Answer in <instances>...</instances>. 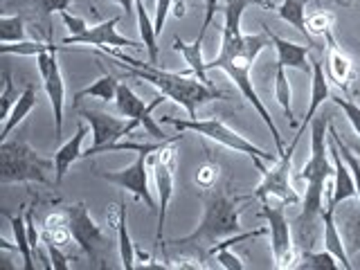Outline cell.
<instances>
[{
  "label": "cell",
  "instance_id": "cell-1",
  "mask_svg": "<svg viewBox=\"0 0 360 270\" xmlns=\"http://www.w3.org/2000/svg\"><path fill=\"white\" fill-rule=\"evenodd\" d=\"M329 117H315L311 122V155L297 174L307 183L302 196V212L292 221L295 243L300 250H307L322 239V214H324V187L333 183V160L329 162Z\"/></svg>",
  "mask_w": 360,
  "mask_h": 270
},
{
  "label": "cell",
  "instance_id": "cell-2",
  "mask_svg": "<svg viewBox=\"0 0 360 270\" xmlns=\"http://www.w3.org/2000/svg\"><path fill=\"white\" fill-rule=\"evenodd\" d=\"M270 41V34L262 32V34H243V32H230V30H221V48L219 54L214 56L212 61H205V70H223L228 75L234 86L239 88V93L243 95V99L248 104H252V108L259 112V117L264 120V124L268 127L270 135H273L277 153L281 155L286 151L284 146V138H281L279 129L275 127L273 115L268 112L266 104L259 99L257 90L252 86V65L257 61V56L262 54Z\"/></svg>",
  "mask_w": 360,
  "mask_h": 270
},
{
  "label": "cell",
  "instance_id": "cell-3",
  "mask_svg": "<svg viewBox=\"0 0 360 270\" xmlns=\"http://www.w3.org/2000/svg\"><path fill=\"white\" fill-rule=\"evenodd\" d=\"M106 56H112V59H117L120 68L127 70L129 77H138V79H144V82H149L153 88H158L160 93L176 101L178 106H183L187 110L189 117H196V110L200 104H207V101H214V99H223L225 93L217 90L212 84H205L200 82L196 75H187V72H172V70H162V68H158L153 63H144V61H138V59H131L124 52H120L117 48H110L104 52Z\"/></svg>",
  "mask_w": 360,
  "mask_h": 270
},
{
  "label": "cell",
  "instance_id": "cell-4",
  "mask_svg": "<svg viewBox=\"0 0 360 270\" xmlns=\"http://www.w3.org/2000/svg\"><path fill=\"white\" fill-rule=\"evenodd\" d=\"M248 198H232L225 189H205L202 194V219L194 232L169 241V245L180 250H191L196 255H212L214 245L241 232V202Z\"/></svg>",
  "mask_w": 360,
  "mask_h": 270
},
{
  "label": "cell",
  "instance_id": "cell-5",
  "mask_svg": "<svg viewBox=\"0 0 360 270\" xmlns=\"http://www.w3.org/2000/svg\"><path fill=\"white\" fill-rule=\"evenodd\" d=\"M50 172H54V158H43L32 149L25 138H7L0 142V183H39L52 185Z\"/></svg>",
  "mask_w": 360,
  "mask_h": 270
},
{
  "label": "cell",
  "instance_id": "cell-6",
  "mask_svg": "<svg viewBox=\"0 0 360 270\" xmlns=\"http://www.w3.org/2000/svg\"><path fill=\"white\" fill-rule=\"evenodd\" d=\"M162 122L172 124L174 129H178L180 133L191 131V133H198L202 138H207L212 142H217L225 149H230L234 153H243L252 160V165L259 169V174L266 172V162L273 165L275 162V155L273 153H266L264 149H259L257 144H252L250 140H245L241 133H236L234 129H230L228 124L221 122L219 117H205V120H198V117H189V120H178L167 115L162 117Z\"/></svg>",
  "mask_w": 360,
  "mask_h": 270
},
{
  "label": "cell",
  "instance_id": "cell-7",
  "mask_svg": "<svg viewBox=\"0 0 360 270\" xmlns=\"http://www.w3.org/2000/svg\"><path fill=\"white\" fill-rule=\"evenodd\" d=\"M183 133L174 135L158 151L149 155V167L153 174V183L158 191V230H155V245L153 252L162 245V230H165V221H167V212H169V202L174 198V185H176V142H180Z\"/></svg>",
  "mask_w": 360,
  "mask_h": 270
},
{
  "label": "cell",
  "instance_id": "cell-8",
  "mask_svg": "<svg viewBox=\"0 0 360 270\" xmlns=\"http://www.w3.org/2000/svg\"><path fill=\"white\" fill-rule=\"evenodd\" d=\"M286 202H270V198L262 200V210L259 217L268 223V234H270V250H273V266L277 270H288L297 266V243L292 241V230L286 217Z\"/></svg>",
  "mask_w": 360,
  "mask_h": 270
},
{
  "label": "cell",
  "instance_id": "cell-9",
  "mask_svg": "<svg viewBox=\"0 0 360 270\" xmlns=\"http://www.w3.org/2000/svg\"><path fill=\"white\" fill-rule=\"evenodd\" d=\"M90 129H93V146L84 151V158L90 155H97V153H108L112 149V144H117L122 138L131 135L135 129H140V122L138 120H120L115 115L104 110H97V108H82L79 110Z\"/></svg>",
  "mask_w": 360,
  "mask_h": 270
},
{
  "label": "cell",
  "instance_id": "cell-10",
  "mask_svg": "<svg viewBox=\"0 0 360 270\" xmlns=\"http://www.w3.org/2000/svg\"><path fill=\"white\" fill-rule=\"evenodd\" d=\"M292 153H295V146H288V149L279 155V160H275L266 172L262 174V183L257 185L255 196L259 200L266 198H279L286 205H297L302 202L300 189L292 185Z\"/></svg>",
  "mask_w": 360,
  "mask_h": 270
},
{
  "label": "cell",
  "instance_id": "cell-11",
  "mask_svg": "<svg viewBox=\"0 0 360 270\" xmlns=\"http://www.w3.org/2000/svg\"><path fill=\"white\" fill-rule=\"evenodd\" d=\"M68 212V223H70V230L75 236V243L79 245V250L86 252L97 266L104 262V250H106V230L93 221V217L88 214V207L84 202H75V205L65 207Z\"/></svg>",
  "mask_w": 360,
  "mask_h": 270
},
{
  "label": "cell",
  "instance_id": "cell-12",
  "mask_svg": "<svg viewBox=\"0 0 360 270\" xmlns=\"http://www.w3.org/2000/svg\"><path fill=\"white\" fill-rule=\"evenodd\" d=\"M63 48L65 45L45 50L37 56V68H39L41 82H43V90H45V95H48L50 104H52V112H54L56 138H61V133H63V110H65V82H63V75L59 68V56H56V52Z\"/></svg>",
  "mask_w": 360,
  "mask_h": 270
},
{
  "label": "cell",
  "instance_id": "cell-13",
  "mask_svg": "<svg viewBox=\"0 0 360 270\" xmlns=\"http://www.w3.org/2000/svg\"><path fill=\"white\" fill-rule=\"evenodd\" d=\"M149 155L151 153H138V158L124 169H115V172H97L99 178L108 180V183L117 185L122 189H127L129 194H133L138 200H144L146 207L151 212H155V202L151 196V189H149V172H146V165H149Z\"/></svg>",
  "mask_w": 360,
  "mask_h": 270
},
{
  "label": "cell",
  "instance_id": "cell-14",
  "mask_svg": "<svg viewBox=\"0 0 360 270\" xmlns=\"http://www.w3.org/2000/svg\"><path fill=\"white\" fill-rule=\"evenodd\" d=\"M165 99H167V97L160 93V95H155V97H153L151 104H144V101L133 93V88H131V86L120 84V88H117V97H115V106H117V110L122 112L124 117L138 120V122H140V129H144L146 135H151L153 140L165 142V140H169V138H167V133H165L160 127H158L155 120L151 117V115H153V110H155L158 106H160Z\"/></svg>",
  "mask_w": 360,
  "mask_h": 270
},
{
  "label": "cell",
  "instance_id": "cell-15",
  "mask_svg": "<svg viewBox=\"0 0 360 270\" xmlns=\"http://www.w3.org/2000/svg\"><path fill=\"white\" fill-rule=\"evenodd\" d=\"M122 20V16H115L110 20L104 22H97V25H88L82 34L77 37H65L63 45L70 48V45H93V48L106 52L110 48H117V50H142L144 43L142 41H131L127 37H122L117 32V22Z\"/></svg>",
  "mask_w": 360,
  "mask_h": 270
},
{
  "label": "cell",
  "instance_id": "cell-16",
  "mask_svg": "<svg viewBox=\"0 0 360 270\" xmlns=\"http://www.w3.org/2000/svg\"><path fill=\"white\" fill-rule=\"evenodd\" d=\"M329 153H331V160H333V194L331 200L326 205L331 207H340L345 200H352L358 198V189H356V180L349 165L345 162V158L338 151V144L335 140L329 135Z\"/></svg>",
  "mask_w": 360,
  "mask_h": 270
},
{
  "label": "cell",
  "instance_id": "cell-17",
  "mask_svg": "<svg viewBox=\"0 0 360 270\" xmlns=\"http://www.w3.org/2000/svg\"><path fill=\"white\" fill-rule=\"evenodd\" d=\"M326 41V56H324V72L329 77V82H333L338 88H342L345 93H349V82L354 77V61L340 45L335 43V37L329 34L324 37Z\"/></svg>",
  "mask_w": 360,
  "mask_h": 270
},
{
  "label": "cell",
  "instance_id": "cell-18",
  "mask_svg": "<svg viewBox=\"0 0 360 270\" xmlns=\"http://www.w3.org/2000/svg\"><path fill=\"white\" fill-rule=\"evenodd\" d=\"M311 65H313V72H311V104L304 112V120H302V127H300V135H295V140L290 142V146H297L302 133L307 127H311V122L315 120V112L320 110V106L324 104L326 99H331V88H329V77L324 72V63L320 59L311 56Z\"/></svg>",
  "mask_w": 360,
  "mask_h": 270
},
{
  "label": "cell",
  "instance_id": "cell-19",
  "mask_svg": "<svg viewBox=\"0 0 360 270\" xmlns=\"http://www.w3.org/2000/svg\"><path fill=\"white\" fill-rule=\"evenodd\" d=\"M270 41H273L275 50H277V65H284L288 70H300V72H313L311 65V45H302V43H292L288 39L277 37L275 32H268Z\"/></svg>",
  "mask_w": 360,
  "mask_h": 270
},
{
  "label": "cell",
  "instance_id": "cell-20",
  "mask_svg": "<svg viewBox=\"0 0 360 270\" xmlns=\"http://www.w3.org/2000/svg\"><path fill=\"white\" fill-rule=\"evenodd\" d=\"M108 219V228L117 230V245H120V259H122V268H135V257H138V248L131 241V234L127 228V207L122 202L110 205L106 212Z\"/></svg>",
  "mask_w": 360,
  "mask_h": 270
},
{
  "label": "cell",
  "instance_id": "cell-21",
  "mask_svg": "<svg viewBox=\"0 0 360 270\" xmlns=\"http://www.w3.org/2000/svg\"><path fill=\"white\" fill-rule=\"evenodd\" d=\"M322 243L324 250H329L338 257V262L342 264L345 270H352V257H349L347 248H345V239L340 234V228H338L335 221V207L326 205L324 214H322Z\"/></svg>",
  "mask_w": 360,
  "mask_h": 270
},
{
  "label": "cell",
  "instance_id": "cell-22",
  "mask_svg": "<svg viewBox=\"0 0 360 270\" xmlns=\"http://www.w3.org/2000/svg\"><path fill=\"white\" fill-rule=\"evenodd\" d=\"M88 129L84 124H79L75 135L65 144L59 146V151L54 153V185H59L63 176L68 174V169H70L77 160H82L84 158V151H82V144H84V138H86Z\"/></svg>",
  "mask_w": 360,
  "mask_h": 270
},
{
  "label": "cell",
  "instance_id": "cell-23",
  "mask_svg": "<svg viewBox=\"0 0 360 270\" xmlns=\"http://www.w3.org/2000/svg\"><path fill=\"white\" fill-rule=\"evenodd\" d=\"M347 205L342 207L340 214V234L345 239V248L349 257H354L360 252V200L352 198V200H345ZM338 221V219H335Z\"/></svg>",
  "mask_w": 360,
  "mask_h": 270
},
{
  "label": "cell",
  "instance_id": "cell-24",
  "mask_svg": "<svg viewBox=\"0 0 360 270\" xmlns=\"http://www.w3.org/2000/svg\"><path fill=\"white\" fill-rule=\"evenodd\" d=\"M37 104H39V93H37V88H34L32 84H27L25 88H22V93L18 95L16 104L11 106L9 115L3 120V131H0V142L7 140L14 129H18V124H20L22 120H25L34 108H37Z\"/></svg>",
  "mask_w": 360,
  "mask_h": 270
},
{
  "label": "cell",
  "instance_id": "cell-25",
  "mask_svg": "<svg viewBox=\"0 0 360 270\" xmlns=\"http://www.w3.org/2000/svg\"><path fill=\"white\" fill-rule=\"evenodd\" d=\"M41 239L43 243H54L59 248H65L72 245L75 236H72V230H70V223H68V212H54V214H48L43 221V230H41Z\"/></svg>",
  "mask_w": 360,
  "mask_h": 270
},
{
  "label": "cell",
  "instance_id": "cell-26",
  "mask_svg": "<svg viewBox=\"0 0 360 270\" xmlns=\"http://www.w3.org/2000/svg\"><path fill=\"white\" fill-rule=\"evenodd\" d=\"M3 217L11 223V230H14V245H16V255L20 257L22 268L34 270V250L30 243V230H27V214L22 217V212L18 214H9L3 212Z\"/></svg>",
  "mask_w": 360,
  "mask_h": 270
},
{
  "label": "cell",
  "instance_id": "cell-27",
  "mask_svg": "<svg viewBox=\"0 0 360 270\" xmlns=\"http://www.w3.org/2000/svg\"><path fill=\"white\" fill-rule=\"evenodd\" d=\"M277 16L288 22V25L295 27L302 37H307L309 43L313 45V48H318L315 45V41L311 39V34L307 30V0H281V3L277 5Z\"/></svg>",
  "mask_w": 360,
  "mask_h": 270
},
{
  "label": "cell",
  "instance_id": "cell-28",
  "mask_svg": "<svg viewBox=\"0 0 360 270\" xmlns=\"http://www.w3.org/2000/svg\"><path fill=\"white\" fill-rule=\"evenodd\" d=\"M174 52L178 54H183V59L189 68V72L191 75H196L200 82H205L210 84V79H207V70H205V59H202V43L194 41V43H185L183 39H174Z\"/></svg>",
  "mask_w": 360,
  "mask_h": 270
},
{
  "label": "cell",
  "instance_id": "cell-29",
  "mask_svg": "<svg viewBox=\"0 0 360 270\" xmlns=\"http://www.w3.org/2000/svg\"><path fill=\"white\" fill-rule=\"evenodd\" d=\"M250 7H270L268 0H223V27L230 32H241V20L245 9Z\"/></svg>",
  "mask_w": 360,
  "mask_h": 270
},
{
  "label": "cell",
  "instance_id": "cell-30",
  "mask_svg": "<svg viewBox=\"0 0 360 270\" xmlns=\"http://www.w3.org/2000/svg\"><path fill=\"white\" fill-rule=\"evenodd\" d=\"M135 16H138V30H140V39L144 43V50L149 54V63H158V32L153 20L146 14V7H144V0H138L135 3Z\"/></svg>",
  "mask_w": 360,
  "mask_h": 270
},
{
  "label": "cell",
  "instance_id": "cell-31",
  "mask_svg": "<svg viewBox=\"0 0 360 270\" xmlns=\"http://www.w3.org/2000/svg\"><path fill=\"white\" fill-rule=\"evenodd\" d=\"M117 88H120V82L112 75L104 72L97 82H93L90 86L82 88L79 93L75 95V101H82L84 97H95L99 101H115L117 97Z\"/></svg>",
  "mask_w": 360,
  "mask_h": 270
},
{
  "label": "cell",
  "instance_id": "cell-32",
  "mask_svg": "<svg viewBox=\"0 0 360 270\" xmlns=\"http://www.w3.org/2000/svg\"><path fill=\"white\" fill-rule=\"evenodd\" d=\"M273 93H275L277 104L281 106V110H284L288 124H290V127H297V120H295V115H292V88H290V82H288V75H286L284 65H277V70H275Z\"/></svg>",
  "mask_w": 360,
  "mask_h": 270
},
{
  "label": "cell",
  "instance_id": "cell-33",
  "mask_svg": "<svg viewBox=\"0 0 360 270\" xmlns=\"http://www.w3.org/2000/svg\"><path fill=\"white\" fill-rule=\"evenodd\" d=\"M300 270H340L342 264L338 262V257L329 250H313V248H307V250H300V259L297 266Z\"/></svg>",
  "mask_w": 360,
  "mask_h": 270
},
{
  "label": "cell",
  "instance_id": "cell-34",
  "mask_svg": "<svg viewBox=\"0 0 360 270\" xmlns=\"http://www.w3.org/2000/svg\"><path fill=\"white\" fill-rule=\"evenodd\" d=\"M0 41L3 45L7 43H20V41H27V34H25V20L18 14H5L0 16Z\"/></svg>",
  "mask_w": 360,
  "mask_h": 270
},
{
  "label": "cell",
  "instance_id": "cell-35",
  "mask_svg": "<svg viewBox=\"0 0 360 270\" xmlns=\"http://www.w3.org/2000/svg\"><path fill=\"white\" fill-rule=\"evenodd\" d=\"M56 45L52 41L48 43H41V41H20V43H7V45H0V54L7 56V54H16V56H37L45 50H52Z\"/></svg>",
  "mask_w": 360,
  "mask_h": 270
},
{
  "label": "cell",
  "instance_id": "cell-36",
  "mask_svg": "<svg viewBox=\"0 0 360 270\" xmlns=\"http://www.w3.org/2000/svg\"><path fill=\"white\" fill-rule=\"evenodd\" d=\"M333 25L335 16L331 11H313V14L307 16V30L311 37H329V34H333Z\"/></svg>",
  "mask_w": 360,
  "mask_h": 270
},
{
  "label": "cell",
  "instance_id": "cell-37",
  "mask_svg": "<svg viewBox=\"0 0 360 270\" xmlns=\"http://www.w3.org/2000/svg\"><path fill=\"white\" fill-rule=\"evenodd\" d=\"M331 101L345 112V117L352 124L354 133L360 138V104H356V101H352L349 97H338V95H331Z\"/></svg>",
  "mask_w": 360,
  "mask_h": 270
},
{
  "label": "cell",
  "instance_id": "cell-38",
  "mask_svg": "<svg viewBox=\"0 0 360 270\" xmlns=\"http://www.w3.org/2000/svg\"><path fill=\"white\" fill-rule=\"evenodd\" d=\"M3 79H5V88H3V95H0V120H5L9 115L11 106L16 104L18 99V88L14 86V79H11V72L5 70L3 72Z\"/></svg>",
  "mask_w": 360,
  "mask_h": 270
},
{
  "label": "cell",
  "instance_id": "cell-39",
  "mask_svg": "<svg viewBox=\"0 0 360 270\" xmlns=\"http://www.w3.org/2000/svg\"><path fill=\"white\" fill-rule=\"evenodd\" d=\"M219 176H221L219 165H214V162H202V165L196 169V185H198L200 189H212V187H217Z\"/></svg>",
  "mask_w": 360,
  "mask_h": 270
},
{
  "label": "cell",
  "instance_id": "cell-40",
  "mask_svg": "<svg viewBox=\"0 0 360 270\" xmlns=\"http://www.w3.org/2000/svg\"><path fill=\"white\" fill-rule=\"evenodd\" d=\"M212 255L217 257L219 266L225 268V270H243V268H245V264L241 262V257H236V255L230 250V245H217V248L212 250Z\"/></svg>",
  "mask_w": 360,
  "mask_h": 270
},
{
  "label": "cell",
  "instance_id": "cell-41",
  "mask_svg": "<svg viewBox=\"0 0 360 270\" xmlns=\"http://www.w3.org/2000/svg\"><path fill=\"white\" fill-rule=\"evenodd\" d=\"M34 9H39L45 18H50L52 14H61L68 7L72 5V0H25Z\"/></svg>",
  "mask_w": 360,
  "mask_h": 270
},
{
  "label": "cell",
  "instance_id": "cell-42",
  "mask_svg": "<svg viewBox=\"0 0 360 270\" xmlns=\"http://www.w3.org/2000/svg\"><path fill=\"white\" fill-rule=\"evenodd\" d=\"M219 3H221V0H202V5H205V16H202L200 30H198V37H196V41H198V43L205 41V34H207V30L212 27V20L217 18Z\"/></svg>",
  "mask_w": 360,
  "mask_h": 270
},
{
  "label": "cell",
  "instance_id": "cell-43",
  "mask_svg": "<svg viewBox=\"0 0 360 270\" xmlns=\"http://www.w3.org/2000/svg\"><path fill=\"white\" fill-rule=\"evenodd\" d=\"M174 9V0H155V14H153V25H155V32L158 37L162 34L165 30V22H167V16L169 11Z\"/></svg>",
  "mask_w": 360,
  "mask_h": 270
},
{
  "label": "cell",
  "instance_id": "cell-44",
  "mask_svg": "<svg viewBox=\"0 0 360 270\" xmlns=\"http://www.w3.org/2000/svg\"><path fill=\"white\" fill-rule=\"evenodd\" d=\"M43 245H45V250H48L52 268H56V270H68V268H70V264H68V257L63 252V248L54 245V243H43Z\"/></svg>",
  "mask_w": 360,
  "mask_h": 270
},
{
  "label": "cell",
  "instance_id": "cell-45",
  "mask_svg": "<svg viewBox=\"0 0 360 270\" xmlns=\"http://www.w3.org/2000/svg\"><path fill=\"white\" fill-rule=\"evenodd\" d=\"M185 9H187V0H174V16L176 18H183L185 16Z\"/></svg>",
  "mask_w": 360,
  "mask_h": 270
},
{
  "label": "cell",
  "instance_id": "cell-46",
  "mask_svg": "<svg viewBox=\"0 0 360 270\" xmlns=\"http://www.w3.org/2000/svg\"><path fill=\"white\" fill-rule=\"evenodd\" d=\"M112 3H117V5H122V9H124V14H131V11H135V3L138 0H112Z\"/></svg>",
  "mask_w": 360,
  "mask_h": 270
},
{
  "label": "cell",
  "instance_id": "cell-47",
  "mask_svg": "<svg viewBox=\"0 0 360 270\" xmlns=\"http://www.w3.org/2000/svg\"><path fill=\"white\" fill-rule=\"evenodd\" d=\"M333 3H338V5H342V7H352L356 0H333Z\"/></svg>",
  "mask_w": 360,
  "mask_h": 270
},
{
  "label": "cell",
  "instance_id": "cell-48",
  "mask_svg": "<svg viewBox=\"0 0 360 270\" xmlns=\"http://www.w3.org/2000/svg\"><path fill=\"white\" fill-rule=\"evenodd\" d=\"M352 149H354V151H356V155L360 158V142H358V144H354V146H352Z\"/></svg>",
  "mask_w": 360,
  "mask_h": 270
},
{
  "label": "cell",
  "instance_id": "cell-49",
  "mask_svg": "<svg viewBox=\"0 0 360 270\" xmlns=\"http://www.w3.org/2000/svg\"><path fill=\"white\" fill-rule=\"evenodd\" d=\"M354 97H356V99L360 101V90H356V93H354Z\"/></svg>",
  "mask_w": 360,
  "mask_h": 270
}]
</instances>
